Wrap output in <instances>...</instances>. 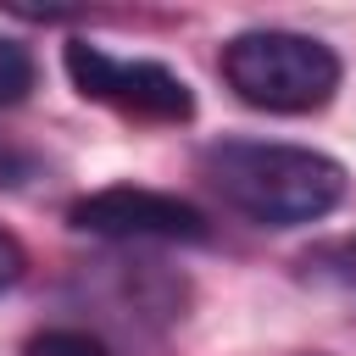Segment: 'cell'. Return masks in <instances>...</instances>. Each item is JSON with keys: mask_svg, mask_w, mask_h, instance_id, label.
<instances>
[{"mask_svg": "<svg viewBox=\"0 0 356 356\" xmlns=\"http://www.w3.org/2000/svg\"><path fill=\"white\" fill-rule=\"evenodd\" d=\"M39 83V61L22 39H6L0 33V106H22Z\"/></svg>", "mask_w": 356, "mask_h": 356, "instance_id": "obj_5", "label": "cell"}, {"mask_svg": "<svg viewBox=\"0 0 356 356\" xmlns=\"http://www.w3.org/2000/svg\"><path fill=\"white\" fill-rule=\"evenodd\" d=\"M33 172H39V156L0 134V189H17V184H28Z\"/></svg>", "mask_w": 356, "mask_h": 356, "instance_id": "obj_7", "label": "cell"}, {"mask_svg": "<svg viewBox=\"0 0 356 356\" xmlns=\"http://www.w3.org/2000/svg\"><path fill=\"white\" fill-rule=\"evenodd\" d=\"M217 72L245 106L273 111V117L323 111L334 100L339 78H345L334 44H323L312 33H295V28H245V33H234L217 56Z\"/></svg>", "mask_w": 356, "mask_h": 356, "instance_id": "obj_2", "label": "cell"}, {"mask_svg": "<svg viewBox=\"0 0 356 356\" xmlns=\"http://www.w3.org/2000/svg\"><path fill=\"white\" fill-rule=\"evenodd\" d=\"M67 222L95 239H161V245H206L211 222L195 200L145 189V184H111L95 195H78L67 206Z\"/></svg>", "mask_w": 356, "mask_h": 356, "instance_id": "obj_4", "label": "cell"}, {"mask_svg": "<svg viewBox=\"0 0 356 356\" xmlns=\"http://www.w3.org/2000/svg\"><path fill=\"white\" fill-rule=\"evenodd\" d=\"M200 178L217 189L228 211H239L256 228L317 222L350 189L334 156L312 145H278V139H211L200 150Z\"/></svg>", "mask_w": 356, "mask_h": 356, "instance_id": "obj_1", "label": "cell"}, {"mask_svg": "<svg viewBox=\"0 0 356 356\" xmlns=\"http://www.w3.org/2000/svg\"><path fill=\"white\" fill-rule=\"evenodd\" d=\"M22 273H28V250H22V239L11 228H0V289L22 284Z\"/></svg>", "mask_w": 356, "mask_h": 356, "instance_id": "obj_8", "label": "cell"}, {"mask_svg": "<svg viewBox=\"0 0 356 356\" xmlns=\"http://www.w3.org/2000/svg\"><path fill=\"white\" fill-rule=\"evenodd\" d=\"M61 67L72 89L95 106H111L134 122H189L195 117V89L184 72L167 61H139V56H111L106 44L72 39L61 50Z\"/></svg>", "mask_w": 356, "mask_h": 356, "instance_id": "obj_3", "label": "cell"}, {"mask_svg": "<svg viewBox=\"0 0 356 356\" xmlns=\"http://www.w3.org/2000/svg\"><path fill=\"white\" fill-rule=\"evenodd\" d=\"M22 356H111V350H106V339H100V334H89V328H72V323H56V328H39V334H28Z\"/></svg>", "mask_w": 356, "mask_h": 356, "instance_id": "obj_6", "label": "cell"}]
</instances>
